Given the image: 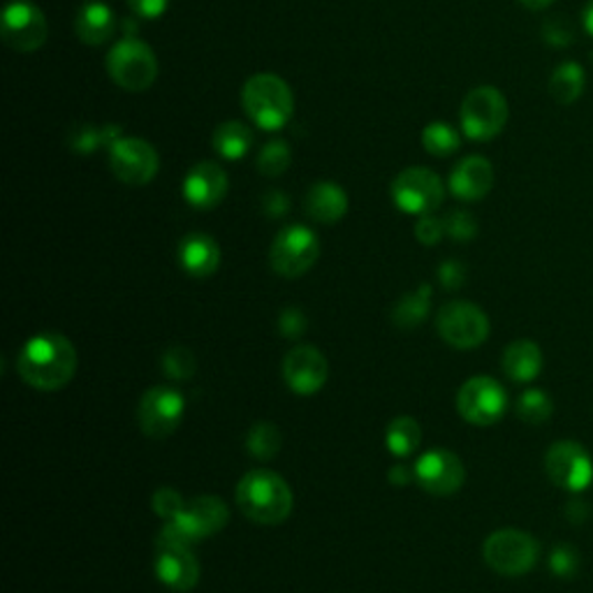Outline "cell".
Wrapping results in <instances>:
<instances>
[{
  "label": "cell",
  "mask_w": 593,
  "mask_h": 593,
  "mask_svg": "<svg viewBox=\"0 0 593 593\" xmlns=\"http://www.w3.org/2000/svg\"><path fill=\"white\" fill-rule=\"evenodd\" d=\"M17 371L31 388L57 392L65 388L76 371V350L63 334L42 331L19 350Z\"/></svg>",
  "instance_id": "1"
},
{
  "label": "cell",
  "mask_w": 593,
  "mask_h": 593,
  "mask_svg": "<svg viewBox=\"0 0 593 593\" xmlns=\"http://www.w3.org/2000/svg\"><path fill=\"white\" fill-rule=\"evenodd\" d=\"M237 505L255 524L276 526L293 512V492L278 473L257 469L246 473L237 484Z\"/></svg>",
  "instance_id": "2"
},
{
  "label": "cell",
  "mask_w": 593,
  "mask_h": 593,
  "mask_svg": "<svg viewBox=\"0 0 593 593\" xmlns=\"http://www.w3.org/2000/svg\"><path fill=\"white\" fill-rule=\"evenodd\" d=\"M242 105L257 127L274 133L286 127L293 119L295 98L290 86L278 74L260 72L253 74L244 84Z\"/></svg>",
  "instance_id": "3"
},
{
  "label": "cell",
  "mask_w": 593,
  "mask_h": 593,
  "mask_svg": "<svg viewBox=\"0 0 593 593\" xmlns=\"http://www.w3.org/2000/svg\"><path fill=\"white\" fill-rule=\"evenodd\" d=\"M108 72L112 82L131 93L146 91L159 76V61L153 49L137 38L119 40L108 54Z\"/></svg>",
  "instance_id": "4"
},
{
  "label": "cell",
  "mask_w": 593,
  "mask_h": 593,
  "mask_svg": "<svg viewBox=\"0 0 593 593\" xmlns=\"http://www.w3.org/2000/svg\"><path fill=\"white\" fill-rule=\"evenodd\" d=\"M461 131L473 142H489L503 133L508 100L494 86H478L461 102Z\"/></svg>",
  "instance_id": "5"
},
{
  "label": "cell",
  "mask_w": 593,
  "mask_h": 593,
  "mask_svg": "<svg viewBox=\"0 0 593 593\" xmlns=\"http://www.w3.org/2000/svg\"><path fill=\"white\" fill-rule=\"evenodd\" d=\"M482 554L492 571L508 577H518L533 571L540 556V545L533 535L524 531L501 529L484 540Z\"/></svg>",
  "instance_id": "6"
},
{
  "label": "cell",
  "mask_w": 593,
  "mask_h": 593,
  "mask_svg": "<svg viewBox=\"0 0 593 593\" xmlns=\"http://www.w3.org/2000/svg\"><path fill=\"white\" fill-rule=\"evenodd\" d=\"M318 255H320V242L316 237V232L308 229L306 225H290L276 235L269 251V260L276 274L286 278H297L316 265Z\"/></svg>",
  "instance_id": "7"
},
{
  "label": "cell",
  "mask_w": 593,
  "mask_h": 593,
  "mask_svg": "<svg viewBox=\"0 0 593 593\" xmlns=\"http://www.w3.org/2000/svg\"><path fill=\"white\" fill-rule=\"evenodd\" d=\"M392 200L403 214L427 216L443 204V182L441 176L427 167H408L392 182Z\"/></svg>",
  "instance_id": "8"
},
{
  "label": "cell",
  "mask_w": 593,
  "mask_h": 593,
  "mask_svg": "<svg viewBox=\"0 0 593 593\" xmlns=\"http://www.w3.org/2000/svg\"><path fill=\"white\" fill-rule=\"evenodd\" d=\"M438 334L459 350H471L487 341L489 320L482 308L471 301H450L438 311Z\"/></svg>",
  "instance_id": "9"
},
{
  "label": "cell",
  "mask_w": 593,
  "mask_h": 593,
  "mask_svg": "<svg viewBox=\"0 0 593 593\" xmlns=\"http://www.w3.org/2000/svg\"><path fill=\"white\" fill-rule=\"evenodd\" d=\"M108 153L114 176L125 186H146L159 174V151L140 137H119Z\"/></svg>",
  "instance_id": "10"
},
{
  "label": "cell",
  "mask_w": 593,
  "mask_h": 593,
  "mask_svg": "<svg viewBox=\"0 0 593 593\" xmlns=\"http://www.w3.org/2000/svg\"><path fill=\"white\" fill-rule=\"evenodd\" d=\"M508 397L501 385L489 376H476L461 385L457 395L459 416L478 427H489L503 418Z\"/></svg>",
  "instance_id": "11"
},
{
  "label": "cell",
  "mask_w": 593,
  "mask_h": 593,
  "mask_svg": "<svg viewBox=\"0 0 593 593\" xmlns=\"http://www.w3.org/2000/svg\"><path fill=\"white\" fill-rule=\"evenodd\" d=\"M47 19L38 6L31 0H12L3 12V42L21 51V54H31L47 42Z\"/></svg>",
  "instance_id": "12"
},
{
  "label": "cell",
  "mask_w": 593,
  "mask_h": 593,
  "mask_svg": "<svg viewBox=\"0 0 593 593\" xmlns=\"http://www.w3.org/2000/svg\"><path fill=\"white\" fill-rule=\"evenodd\" d=\"M545 471L565 492H582L593 480V461L580 443L559 441L545 454Z\"/></svg>",
  "instance_id": "13"
},
{
  "label": "cell",
  "mask_w": 593,
  "mask_h": 593,
  "mask_svg": "<svg viewBox=\"0 0 593 593\" xmlns=\"http://www.w3.org/2000/svg\"><path fill=\"white\" fill-rule=\"evenodd\" d=\"M186 401L174 388H151L140 401V427L151 438H167L184 420Z\"/></svg>",
  "instance_id": "14"
},
{
  "label": "cell",
  "mask_w": 593,
  "mask_h": 593,
  "mask_svg": "<svg viewBox=\"0 0 593 593\" xmlns=\"http://www.w3.org/2000/svg\"><path fill=\"white\" fill-rule=\"evenodd\" d=\"M416 480L429 494L450 497L459 492V487L467 480V469L454 452L431 450L418 459Z\"/></svg>",
  "instance_id": "15"
},
{
  "label": "cell",
  "mask_w": 593,
  "mask_h": 593,
  "mask_svg": "<svg viewBox=\"0 0 593 593\" xmlns=\"http://www.w3.org/2000/svg\"><path fill=\"white\" fill-rule=\"evenodd\" d=\"M327 376V359L314 346H295L283 359V378H286L288 388L301 397L320 392Z\"/></svg>",
  "instance_id": "16"
},
{
  "label": "cell",
  "mask_w": 593,
  "mask_h": 593,
  "mask_svg": "<svg viewBox=\"0 0 593 593\" xmlns=\"http://www.w3.org/2000/svg\"><path fill=\"white\" fill-rule=\"evenodd\" d=\"M227 520H229V512L221 499L197 497V499L186 501L182 514H178V518L172 520L170 524H174L176 531L182 533L191 545H195L197 540L223 531Z\"/></svg>",
  "instance_id": "17"
},
{
  "label": "cell",
  "mask_w": 593,
  "mask_h": 593,
  "mask_svg": "<svg viewBox=\"0 0 593 593\" xmlns=\"http://www.w3.org/2000/svg\"><path fill=\"white\" fill-rule=\"evenodd\" d=\"M156 575L174 591H191L200 580V565L186 545H156Z\"/></svg>",
  "instance_id": "18"
},
{
  "label": "cell",
  "mask_w": 593,
  "mask_h": 593,
  "mask_svg": "<svg viewBox=\"0 0 593 593\" xmlns=\"http://www.w3.org/2000/svg\"><path fill=\"white\" fill-rule=\"evenodd\" d=\"M227 193V174L216 163H197L184 178V197L195 209H214Z\"/></svg>",
  "instance_id": "19"
},
{
  "label": "cell",
  "mask_w": 593,
  "mask_h": 593,
  "mask_svg": "<svg viewBox=\"0 0 593 593\" xmlns=\"http://www.w3.org/2000/svg\"><path fill=\"white\" fill-rule=\"evenodd\" d=\"M494 186V167L482 156L463 159L450 174V191L463 202L482 200Z\"/></svg>",
  "instance_id": "20"
},
{
  "label": "cell",
  "mask_w": 593,
  "mask_h": 593,
  "mask_svg": "<svg viewBox=\"0 0 593 593\" xmlns=\"http://www.w3.org/2000/svg\"><path fill=\"white\" fill-rule=\"evenodd\" d=\"M116 31V19L110 6L102 0H89L74 17V33L84 44H105Z\"/></svg>",
  "instance_id": "21"
},
{
  "label": "cell",
  "mask_w": 593,
  "mask_h": 593,
  "mask_svg": "<svg viewBox=\"0 0 593 593\" xmlns=\"http://www.w3.org/2000/svg\"><path fill=\"white\" fill-rule=\"evenodd\" d=\"M178 263L191 276L206 278L221 265V248L209 235L195 232V235L184 237L182 244H178Z\"/></svg>",
  "instance_id": "22"
},
{
  "label": "cell",
  "mask_w": 593,
  "mask_h": 593,
  "mask_svg": "<svg viewBox=\"0 0 593 593\" xmlns=\"http://www.w3.org/2000/svg\"><path fill=\"white\" fill-rule=\"evenodd\" d=\"M304 206H306V214L314 221L331 225V223H339L346 216L348 195L339 184L320 182L308 188Z\"/></svg>",
  "instance_id": "23"
},
{
  "label": "cell",
  "mask_w": 593,
  "mask_h": 593,
  "mask_svg": "<svg viewBox=\"0 0 593 593\" xmlns=\"http://www.w3.org/2000/svg\"><path fill=\"white\" fill-rule=\"evenodd\" d=\"M540 369H543V352H540V348L533 341L522 339L505 348L503 371L514 382L533 380L540 374Z\"/></svg>",
  "instance_id": "24"
},
{
  "label": "cell",
  "mask_w": 593,
  "mask_h": 593,
  "mask_svg": "<svg viewBox=\"0 0 593 593\" xmlns=\"http://www.w3.org/2000/svg\"><path fill=\"white\" fill-rule=\"evenodd\" d=\"M253 131L242 121L221 123L214 133V149L225 161H239L253 149Z\"/></svg>",
  "instance_id": "25"
},
{
  "label": "cell",
  "mask_w": 593,
  "mask_h": 593,
  "mask_svg": "<svg viewBox=\"0 0 593 593\" xmlns=\"http://www.w3.org/2000/svg\"><path fill=\"white\" fill-rule=\"evenodd\" d=\"M584 70L575 61L561 63L550 76V93L559 105H573V102L584 93Z\"/></svg>",
  "instance_id": "26"
},
{
  "label": "cell",
  "mask_w": 593,
  "mask_h": 593,
  "mask_svg": "<svg viewBox=\"0 0 593 593\" xmlns=\"http://www.w3.org/2000/svg\"><path fill=\"white\" fill-rule=\"evenodd\" d=\"M119 137H123L119 125H82L70 135V149L89 156L98 149H110Z\"/></svg>",
  "instance_id": "27"
},
{
  "label": "cell",
  "mask_w": 593,
  "mask_h": 593,
  "mask_svg": "<svg viewBox=\"0 0 593 593\" xmlns=\"http://www.w3.org/2000/svg\"><path fill=\"white\" fill-rule=\"evenodd\" d=\"M422 441V429L420 425L412 420V418H397L390 422L388 427V438H385V443H388V450L395 457H410L420 448Z\"/></svg>",
  "instance_id": "28"
},
{
  "label": "cell",
  "mask_w": 593,
  "mask_h": 593,
  "mask_svg": "<svg viewBox=\"0 0 593 593\" xmlns=\"http://www.w3.org/2000/svg\"><path fill=\"white\" fill-rule=\"evenodd\" d=\"M459 144H461V135L450 123L436 121V123H429L422 131V146L436 159L452 156V153L459 149Z\"/></svg>",
  "instance_id": "29"
},
{
  "label": "cell",
  "mask_w": 593,
  "mask_h": 593,
  "mask_svg": "<svg viewBox=\"0 0 593 593\" xmlns=\"http://www.w3.org/2000/svg\"><path fill=\"white\" fill-rule=\"evenodd\" d=\"M429 301H431V288L429 286H420V290H416L412 295L403 297L397 308H395V323L399 327H418L425 316L429 314Z\"/></svg>",
  "instance_id": "30"
},
{
  "label": "cell",
  "mask_w": 593,
  "mask_h": 593,
  "mask_svg": "<svg viewBox=\"0 0 593 593\" xmlns=\"http://www.w3.org/2000/svg\"><path fill=\"white\" fill-rule=\"evenodd\" d=\"M293 163V151L286 140H272L257 156V172L274 178L286 172Z\"/></svg>",
  "instance_id": "31"
},
{
  "label": "cell",
  "mask_w": 593,
  "mask_h": 593,
  "mask_svg": "<svg viewBox=\"0 0 593 593\" xmlns=\"http://www.w3.org/2000/svg\"><path fill=\"white\" fill-rule=\"evenodd\" d=\"M246 446H248V452L253 457H257V459H272L280 450V431L274 425H269V422L255 425L248 431Z\"/></svg>",
  "instance_id": "32"
},
{
  "label": "cell",
  "mask_w": 593,
  "mask_h": 593,
  "mask_svg": "<svg viewBox=\"0 0 593 593\" xmlns=\"http://www.w3.org/2000/svg\"><path fill=\"white\" fill-rule=\"evenodd\" d=\"M552 399L543 390H529L518 401V416L529 425H543L552 418Z\"/></svg>",
  "instance_id": "33"
},
{
  "label": "cell",
  "mask_w": 593,
  "mask_h": 593,
  "mask_svg": "<svg viewBox=\"0 0 593 593\" xmlns=\"http://www.w3.org/2000/svg\"><path fill=\"white\" fill-rule=\"evenodd\" d=\"M197 365H195V357L188 348L184 346H172L165 355H163V371L174 378V380H188L193 378Z\"/></svg>",
  "instance_id": "34"
},
{
  "label": "cell",
  "mask_w": 593,
  "mask_h": 593,
  "mask_svg": "<svg viewBox=\"0 0 593 593\" xmlns=\"http://www.w3.org/2000/svg\"><path fill=\"white\" fill-rule=\"evenodd\" d=\"M184 505H186L184 497L178 494L176 489H172V487H161L159 492L153 494V510H156L159 518H163L167 522L176 520L178 514H182Z\"/></svg>",
  "instance_id": "35"
},
{
  "label": "cell",
  "mask_w": 593,
  "mask_h": 593,
  "mask_svg": "<svg viewBox=\"0 0 593 593\" xmlns=\"http://www.w3.org/2000/svg\"><path fill=\"white\" fill-rule=\"evenodd\" d=\"M446 232L457 242H471L478 235V223L469 212L454 209L446 218Z\"/></svg>",
  "instance_id": "36"
},
{
  "label": "cell",
  "mask_w": 593,
  "mask_h": 593,
  "mask_svg": "<svg viewBox=\"0 0 593 593\" xmlns=\"http://www.w3.org/2000/svg\"><path fill=\"white\" fill-rule=\"evenodd\" d=\"M577 563H580V556L577 552L571 548V545H559L552 556H550V565L552 571L561 577H571L577 573Z\"/></svg>",
  "instance_id": "37"
},
{
  "label": "cell",
  "mask_w": 593,
  "mask_h": 593,
  "mask_svg": "<svg viewBox=\"0 0 593 593\" xmlns=\"http://www.w3.org/2000/svg\"><path fill=\"white\" fill-rule=\"evenodd\" d=\"M443 235H446V221H438V218L431 216V214L422 216V218L418 221V225H416V237H418L420 244H425V246H433V244H438V242L443 239Z\"/></svg>",
  "instance_id": "38"
},
{
  "label": "cell",
  "mask_w": 593,
  "mask_h": 593,
  "mask_svg": "<svg viewBox=\"0 0 593 593\" xmlns=\"http://www.w3.org/2000/svg\"><path fill=\"white\" fill-rule=\"evenodd\" d=\"M278 323H280L278 325L280 331L286 334L288 339L301 337L304 329H306V318H304V314L299 311V308H286V311L280 314V320Z\"/></svg>",
  "instance_id": "39"
},
{
  "label": "cell",
  "mask_w": 593,
  "mask_h": 593,
  "mask_svg": "<svg viewBox=\"0 0 593 593\" xmlns=\"http://www.w3.org/2000/svg\"><path fill=\"white\" fill-rule=\"evenodd\" d=\"M438 278H441V283L448 290H457L461 283L467 280V267L457 260H448L441 265V269H438Z\"/></svg>",
  "instance_id": "40"
},
{
  "label": "cell",
  "mask_w": 593,
  "mask_h": 593,
  "mask_svg": "<svg viewBox=\"0 0 593 593\" xmlns=\"http://www.w3.org/2000/svg\"><path fill=\"white\" fill-rule=\"evenodd\" d=\"M127 6L142 19H159L170 8V0H127Z\"/></svg>",
  "instance_id": "41"
},
{
  "label": "cell",
  "mask_w": 593,
  "mask_h": 593,
  "mask_svg": "<svg viewBox=\"0 0 593 593\" xmlns=\"http://www.w3.org/2000/svg\"><path fill=\"white\" fill-rule=\"evenodd\" d=\"M543 33H545V40L554 47H565V44L573 42V29L563 19H552L545 25Z\"/></svg>",
  "instance_id": "42"
},
{
  "label": "cell",
  "mask_w": 593,
  "mask_h": 593,
  "mask_svg": "<svg viewBox=\"0 0 593 593\" xmlns=\"http://www.w3.org/2000/svg\"><path fill=\"white\" fill-rule=\"evenodd\" d=\"M263 209L269 218H280V216H286L288 209H290V200L288 195L283 193V191H269L263 200Z\"/></svg>",
  "instance_id": "43"
},
{
  "label": "cell",
  "mask_w": 593,
  "mask_h": 593,
  "mask_svg": "<svg viewBox=\"0 0 593 593\" xmlns=\"http://www.w3.org/2000/svg\"><path fill=\"white\" fill-rule=\"evenodd\" d=\"M390 482H395V484H406V482H410V471H408L406 467H395V469L390 471Z\"/></svg>",
  "instance_id": "44"
},
{
  "label": "cell",
  "mask_w": 593,
  "mask_h": 593,
  "mask_svg": "<svg viewBox=\"0 0 593 593\" xmlns=\"http://www.w3.org/2000/svg\"><path fill=\"white\" fill-rule=\"evenodd\" d=\"M582 19H584V31L593 38V0H589V6L584 8Z\"/></svg>",
  "instance_id": "45"
},
{
  "label": "cell",
  "mask_w": 593,
  "mask_h": 593,
  "mask_svg": "<svg viewBox=\"0 0 593 593\" xmlns=\"http://www.w3.org/2000/svg\"><path fill=\"white\" fill-rule=\"evenodd\" d=\"M520 3L524 8H529V10H545L552 3V0H520Z\"/></svg>",
  "instance_id": "46"
}]
</instances>
